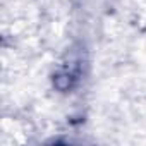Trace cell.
<instances>
[{
  "label": "cell",
  "mask_w": 146,
  "mask_h": 146,
  "mask_svg": "<svg viewBox=\"0 0 146 146\" xmlns=\"http://www.w3.org/2000/svg\"><path fill=\"white\" fill-rule=\"evenodd\" d=\"M72 84H74V78H72V74H69V72H58L53 78V86L58 91H67V90L72 88Z\"/></svg>",
  "instance_id": "6da1fadb"
}]
</instances>
